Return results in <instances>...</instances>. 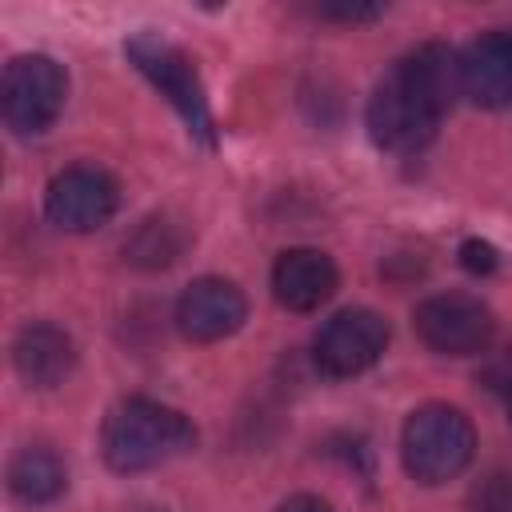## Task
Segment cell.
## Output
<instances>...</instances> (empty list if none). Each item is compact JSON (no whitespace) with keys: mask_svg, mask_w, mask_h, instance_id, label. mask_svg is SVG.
Returning <instances> with one entry per match:
<instances>
[{"mask_svg":"<svg viewBox=\"0 0 512 512\" xmlns=\"http://www.w3.org/2000/svg\"><path fill=\"white\" fill-rule=\"evenodd\" d=\"M460 92V56L444 44H420L404 60L388 68L368 100V132L388 152H420L440 116L452 108Z\"/></svg>","mask_w":512,"mask_h":512,"instance_id":"1","label":"cell"},{"mask_svg":"<svg viewBox=\"0 0 512 512\" xmlns=\"http://www.w3.org/2000/svg\"><path fill=\"white\" fill-rule=\"evenodd\" d=\"M192 444H196V428L176 408L156 404V400H144V396L120 400L108 412L104 432H100L104 460L116 472H148V468H160V464L184 456Z\"/></svg>","mask_w":512,"mask_h":512,"instance_id":"2","label":"cell"},{"mask_svg":"<svg viewBox=\"0 0 512 512\" xmlns=\"http://www.w3.org/2000/svg\"><path fill=\"white\" fill-rule=\"evenodd\" d=\"M472 452H476V432L460 408L424 404L404 420L400 456L408 476L420 484H444L460 476L472 464Z\"/></svg>","mask_w":512,"mask_h":512,"instance_id":"3","label":"cell"},{"mask_svg":"<svg viewBox=\"0 0 512 512\" xmlns=\"http://www.w3.org/2000/svg\"><path fill=\"white\" fill-rule=\"evenodd\" d=\"M128 56L132 64L168 96V104L180 112V120L188 124L192 136H200L204 144H212V112H208V96L204 84L188 60V52L156 32H140L128 40Z\"/></svg>","mask_w":512,"mask_h":512,"instance_id":"4","label":"cell"},{"mask_svg":"<svg viewBox=\"0 0 512 512\" xmlns=\"http://www.w3.org/2000/svg\"><path fill=\"white\" fill-rule=\"evenodd\" d=\"M68 96L64 68L52 56H16L4 68V88H0V108L12 132L32 136L44 132Z\"/></svg>","mask_w":512,"mask_h":512,"instance_id":"5","label":"cell"},{"mask_svg":"<svg viewBox=\"0 0 512 512\" xmlns=\"http://www.w3.org/2000/svg\"><path fill=\"white\" fill-rule=\"evenodd\" d=\"M384 344H388L384 316H376L372 308H344L316 332L312 360L324 376L348 380V376H360L364 368H372L380 360Z\"/></svg>","mask_w":512,"mask_h":512,"instance_id":"6","label":"cell"},{"mask_svg":"<svg viewBox=\"0 0 512 512\" xmlns=\"http://www.w3.org/2000/svg\"><path fill=\"white\" fill-rule=\"evenodd\" d=\"M420 340L432 348V352H444V356H472V352H484L488 340H492V312L476 300V296H464V292H440V296H428L424 304H416V316H412Z\"/></svg>","mask_w":512,"mask_h":512,"instance_id":"7","label":"cell"},{"mask_svg":"<svg viewBox=\"0 0 512 512\" xmlns=\"http://www.w3.org/2000/svg\"><path fill=\"white\" fill-rule=\"evenodd\" d=\"M116 204H120L116 180L104 168H88V164H76V168H64L60 176H52L48 200H44L48 220L60 224L64 232H92V228L108 224Z\"/></svg>","mask_w":512,"mask_h":512,"instance_id":"8","label":"cell"},{"mask_svg":"<svg viewBox=\"0 0 512 512\" xmlns=\"http://www.w3.org/2000/svg\"><path fill=\"white\" fill-rule=\"evenodd\" d=\"M244 316H248L244 292L232 280H220V276L192 280L176 300V324L196 344H212V340L232 336L244 324Z\"/></svg>","mask_w":512,"mask_h":512,"instance_id":"9","label":"cell"},{"mask_svg":"<svg viewBox=\"0 0 512 512\" xmlns=\"http://www.w3.org/2000/svg\"><path fill=\"white\" fill-rule=\"evenodd\" d=\"M460 92L480 108L512 100V28L484 32L460 52Z\"/></svg>","mask_w":512,"mask_h":512,"instance_id":"10","label":"cell"},{"mask_svg":"<svg viewBox=\"0 0 512 512\" xmlns=\"http://www.w3.org/2000/svg\"><path fill=\"white\" fill-rule=\"evenodd\" d=\"M272 292L288 312H312L336 292V264L320 248H288L272 264Z\"/></svg>","mask_w":512,"mask_h":512,"instance_id":"11","label":"cell"},{"mask_svg":"<svg viewBox=\"0 0 512 512\" xmlns=\"http://www.w3.org/2000/svg\"><path fill=\"white\" fill-rule=\"evenodd\" d=\"M12 360H16V372L36 384V388H52L60 384L72 364H76V348H72V336L56 324H28L20 336H16V348H12Z\"/></svg>","mask_w":512,"mask_h":512,"instance_id":"12","label":"cell"},{"mask_svg":"<svg viewBox=\"0 0 512 512\" xmlns=\"http://www.w3.org/2000/svg\"><path fill=\"white\" fill-rule=\"evenodd\" d=\"M64 484H68V472L52 448H24L8 464V488L24 504H48L64 492Z\"/></svg>","mask_w":512,"mask_h":512,"instance_id":"13","label":"cell"},{"mask_svg":"<svg viewBox=\"0 0 512 512\" xmlns=\"http://www.w3.org/2000/svg\"><path fill=\"white\" fill-rule=\"evenodd\" d=\"M124 252H128L132 264L160 268V264H172V260H176V252H180V236H176V228H172L168 220L152 216V220H144V224L136 228V236L124 244Z\"/></svg>","mask_w":512,"mask_h":512,"instance_id":"14","label":"cell"},{"mask_svg":"<svg viewBox=\"0 0 512 512\" xmlns=\"http://www.w3.org/2000/svg\"><path fill=\"white\" fill-rule=\"evenodd\" d=\"M472 512H512V472H492L472 488Z\"/></svg>","mask_w":512,"mask_h":512,"instance_id":"15","label":"cell"},{"mask_svg":"<svg viewBox=\"0 0 512 512\" xmlns=\"http://www.w3.org/2000/svg\"><path fill=\"white\" fill-rule=\"evenodd\" d=\"M460 260H464L468 272H492V268H496V248L484 244V240H464Z\"/></svg>","mask_w":512,"mask_h":512,"instance_id":"16","label":"cell"},{"mask_svg":"<svg viewBox=\"0 0 512 512\" xmlns=\"http://www.w3.org/2000/svg\"><path fill=\"white\" fill-rule=\"evenodd\" d=\"M276 512H332V504H324L320 496H288Z\"/></svg>","mask_w":512,"mask_h":512,"instance_id":"17","label":"cell"},{"mask_svg":"<svg viewBox=\"0 0 512 512\" xmlns=\"http://www.w3.org/2000/svg\"><path fill=\"white\" fill-rule=\"evenodd\" d=\"M324 16H332V20H372L376 16V8H360V4H340V8H324Z\"/></svg>","mask_w":512,"mask_h":512,"instance_id":"18","label":"cell"},{"mask_svg":"<svg viewBox=\"0 0 512 512\" xmlns=\"http://www.w3.org/2000/svg\"><path fill=\"white\" fill-rule=\"evenodd\" d=\"M508 420H512V388H508Z\"/></svg>","mask_w":512,"mask_h":512,"instance_id":"19","label":"cell"}]
</instances>
